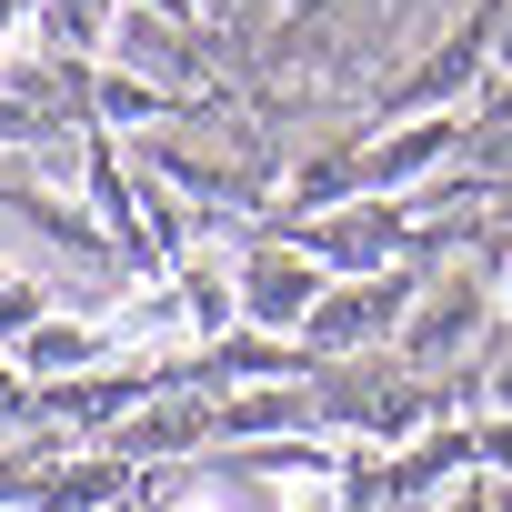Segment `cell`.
<instances>
[{
    "instance_id": "1",
    "label": "cell",
    "mask_w": 512,
    "mask_h": 512,
    "mask_svg": "<svg viewBox=\"0 0 512 512\" xmlns=\"http://www.w3.org/2000/svg\"><path fill=\"white\" fill-rule=\"evenodd\" d=\"M392 322H402V282H352V292H322L312 342H322V352H352V342H372V332H392Z\"/></svg>"
},
{
    "instance_id": "2",
    "label": "cell",
    "mask_w": 512,
    "mask_h": 512,
    "mask_svg": "<svg viewBox=\"0 0 512 512\" xmlns=\"http://www.w3.org/2000/svg\"><path fill=\"white\" fill-rule=\"evenodd\" d=\"M111 342H121V322H41L21 342V372H91Z\"/></svg>"
},
{
    "instance_id": "3",
    "label": "cell",
    "mask_w": 512,
    "mask_h": 512,
    "mask_svg": "<svg viewBox=\"0 0 512 512\" xmlns=\"http://www.w3.org/2000/svg\"><path fill=\"white\" fill-rule=\"evenodd\" d=\"M462 322H482V302H472V282H452V292L432 302V322H412V352H452V342H462Z\"/></svg>"
},
{
    "instance_id": "4",
    "label": "cell",
    "mask_w": 512,
    "mask_h": 512,
    "mask_svg": "<svg viewBox=\"0 0 512 512\" xmlns=\"http://www.w3.org/2000/svg\"><path fill=\"white\" fill-rule=\"evenodd\" d=\"M111 41H121V61H141L151 81H181V51H171V31H151V21H121Z\"/></svg>"
},
{
    "instance_id": "5",
    "label": "cell",
    "mask_w": 512,
    "mask_h": 512,
    "mask_svg": "<svg viewBox=\"0 0 512 512\" xmlns=\"http://www.w3.org/2000/svg\"><path fill=\"white\" fill-rule=\"evenodd\" d=\"M181 512H231V502H211V492H201V502H181Z\"/></svg>"
}]
</instances>
